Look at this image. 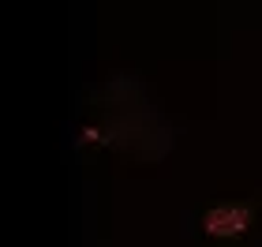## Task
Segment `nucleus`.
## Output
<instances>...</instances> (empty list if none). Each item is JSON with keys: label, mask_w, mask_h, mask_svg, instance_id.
Masks as SVG:
<instances>
[{"label": "nucleus", "mask_w": 262, "mask_h": 247, "mask_svg": "<svg viewBox=\"0 0 262 247\" xmlns=\"http://www.w3.org/2000/svg\"><path fill=\"white\" fill-rule=\"evenodd\" d=\"M206 229L213 232V236H232V232H244V229H247V210H236V206L210 210V214H206Z\"/></svg>", "instance_id": "obj_1"}]
</instances>
